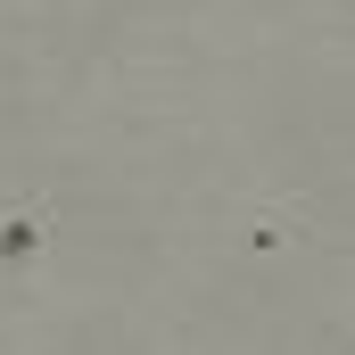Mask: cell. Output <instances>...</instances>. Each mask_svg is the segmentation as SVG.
<instances>
[{
	"label": "cell",
	"mask_w": 355,
	"mask_h": 355,
	"mask_svg": "<svg viewBox=\"0 0 355 355\" xmlns=\"http://www.w3.org/2000/svg\"><path fill=\"white\" fill-rule=\"evenodd\" d=\"M50 240H58V207H50V198H33V190L0 198V272H8V281L42 272Z\"/></svg>",
	"instance_id": "1"
},
{
	"label": "cell",
	"mask_w": 355,
	"mask_h": 355,
	"mask_svg": "<svg viewBox=\"0 0 355 355\" xmlns=\"http://www.w3.org/2000/svg\"><path fill=\"white\" fill-rule=\"evenodd\" d=\"M240 240H248L257 257L289 248V240H306V207H248V215H240Z\"/></svg>",
	"instance_id": "2"
}]
</instances>
